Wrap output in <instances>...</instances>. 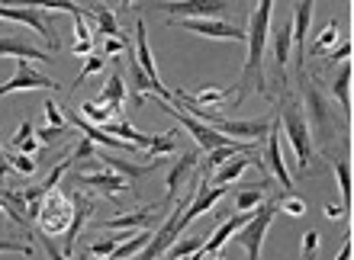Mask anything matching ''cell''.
<instances>
[{
  "label": "cell",
  "instance_id": "6da1fadb",
  "mask_svg": "<svg viewBox=\"0 0 354 260\" xmlns=\"http://www.w3.org/2000/svg\"><path fill=\"white\" fill-rule=\"evenodd\" d=\"M270 13L274 3L264 0L258 3L252 13V26H248V58L242 68V81L235 87V106L248 97V93H268V81H264V48H268V26H270Z\"/></svg>",
  "mask_w": 354,
  "mask_h": 260
},
{
  "label": "cell",
  "instance_id": "7a4b0ae2",
  "mask_svg": "<svg viewBox=\"0 0 354 260\" xmlns=\"http://www.w3.org/2000/svg\"><path fill=\"white\" fill-rule=\"evenodd\" d=\"M280 212V199H268L261 209H254V219L245 225L242 232L235 234L232 241L239 244L245 251V260H261V244H264V234H268L274 215Z\"/></svg>",
  "mask_w": 354,
  "mask_h": 260
},
{
  "label": "cell",
  "instance_id": "3957f363",
  "mask_svg": "<svg viewBox=\"0 0 354 260\" xmlns=\"http://www.w3.org/2000/svg\"><path fill=\"white\" fill-rule=\"evenodd\" d=\"M280 126L287 129V139L293 145V151H297L299 170H309V164H313V135H309V122L303 116V110H299V103L287 100L283 116H280Z\"/></svg>",
  "mask_w": 354,
  "mask_h": 260
},
{
  "label": "cell",
  "instance_id": "277c9868",
  "mask_svg": "<svg viewBox=\"0 0 354 260\" xmlns=\"http://www.w3.org/2000/svg\"><path fill=\"white\" fill-rule=\"evenodd\" d=\"M71 219H75V203L71 196H65L62 190H52V193L42 199V209H39V232L42 234H62L71 228Z\"/></svg>",
  "mask_w": 354,
  "mask_h": 260
},
{
  "label": "cell",
  "instance_id": "5b68a950",
  "mask_svg": "<svg viewBox=\"0 0 354 260\" xmlns=\"http://www.w3.org/2000/svg\"><path fill=\"white\" fill-rule=\"evenodd\" d=\"M161 103V110L165 112H171L180 126H184L190 135H194V141L200 145V148L209 154V151H216V148H225V145H232V139L229 135H223V132H216L213 126H206V122H200V119H194L190 112H184L180 106H174V103H165V100H158Z\"/></svg>",
  "mask_w": 354,
  "mask_h": 260
},
{
  "label": "cell",
  "instance_id": "8992f818",
  "mask_svg": "<svg viewBox=\"0 0 354 260\" xmlns=\"http://www.w3.org/2000/svg\"><path fill=\"white\" fill-rule=\"evenodd\" d=\"M0 19H10V23H23V26L36 29L39 36L48 42V48H52V52L62 46V39H58L55 26L48 23V17H46V10H42V7H3V3H0Z\"/></svg>",
  "mask_w": 354,
  "mask_h": 260
},
{
  "label": "cell",
  "instance_id": "52a82bcc",
  "mask_svg": "<svg viewBox=\"0 0 354 260\" xmlns=\"http://www.w3.org/2000/svg\"><path fill=\"white\" fill-rule=\"evenodd\" d=\"M174 26L196 32L206 39H225V42H248V32L242 26H232L225 19H174Z\"/></svg>",
  "mask_w": 354,
  "mask_h": 260
},
{
  "label": "cell",
  "instance_id": "ba28073f",
  "mask_svg": "<svg viewBox=\"0 0 354 260\" xmlns=\"http://www.w3.org/2000/svg\"><path fill=\"white\" fill-rule=\"evenodd\" d=\"M17 90H58V84L52 81V77L39 74L29 61H17V74L10 77L7 84H0V97L17 93Z\"/></svg>",
  "mask_w": 354,
  "mask_h": 260
},
{
  "label": "cell",
  "instance_id": "9c48e42d",
  "mask_svg": "<svg viewBox=\"0 0 354 260\" xmlns=\"http://www.w3.org/2000/svg\"><path fill=\"white\" fill-rule=\"evenodd\" d=\"M264 168L277 177V183L283 186V193H293V180H290V170L283 164V154H280V122H274L268 132V148H264Z\"/></svg>",
  "mask_w": 354,
  "mask_h": 260
},
{
  "label": "cell",
  "instance_id": "30bf717a",
  "mask_svg": "<svg viewBox=\"0 0 354 260\" xmlns=\"http://www.w3.org/2000/svg\"><path fill=\"white\" fill-rule=\"evenodd\" d=\"M77 186H87V190H100V193L106 196H120L129 190V180L120 174H113V170H93V174H87V170H77L75 177H71Z\"/></svg>",
  "mask_w": 354,
  "mask_h": 260
},
{
  "label": "cell",
  "instance_id": "8fae6325",
  "mask_svg": "<svg viewBox=\"0 0 354 260\" xmlns=\"http://www.w3.org/2000/svg\"><path fill=\"white\" fill-rule=\"evenodd\" d=\"M158 10L171 13L177 19H213L216 13H225L229 3L219 0H190V3H158Z\"/></svg>",
  "mask_w": 354,
  "mask_h": 260
},
{
  "label": "cell",
  "instance_id": "7c38bea8",
  "mask_svg": "<svg viewBox=\"0 0 354 260\" xmlns=\"http://www.w3.org/2000/svg\"><path fill=\"white\" fill-rule=\"evenodd\" d=\"M165 212V203L161 206H142L139 212H126L116 215V219H103L100 228H116V232H126V228H149L151 222H158V215Z\"/></svg>",
  "mask_w": 354,
  "mask_h": 260
},
{
  "label": "cell",
  "instance_id": "4fadbf2b",
  "mask_svg": "<svg viewBox=\"0 0 354 260\" xmlns=\"http://www.w3.org/2000/svg\"><path fill=\"white\" fill-rule=\"evenodd\" d=\"M254 148H258V141H232V145H225V148L209 151L203 161V168H200V174H203V180H209L223 164H229V161L239 158V154H252Z\"/></svg>",
  "mask_w": 354,
  "mask_h": 260
},
{
  "label": "cell",
  "instance_id": "5bb4252c",
  "mask_svg": "<svg viewBox=\"0 0 354 260\" xmlns=\"http://www.w3.org/2000/svg\"><path fill=\"white\" fill-rule=\"evenodd\" d=\"M71 203H75V219H71V228L65 232V248H62V254H65V257H71V254H75L77 234H81L84 222L93 215V199H87L84 193H71Z\"/></svg>",
  "mask_w": 354,
  "mask_h": 260
},
{
  "label": "cell",
  "instance_id": "9a60e30c",
  "mask_svg": "<svg viewBox=\"0 0 354 260\" xmlns=\"http://www.w3.org/2000/svg\"><path fill=\"white\" fill-rule=\"evenodd\" d=\"M0 58H17V61H48V52L29 46L26 39L0 36Z\"/></svg>",
  "mask_w": 354,
  "mask_h": 260
},
{
  "label": "cell",
  "instance_id": "2e32d148",
  "mask_svg": "<svg viewBox=\"0 0 354 260\" xmlns=\"http://www.w3.org/2000/svg\"><path fill=\"white\" fill-rule=\"evenodd\" d=\"M100 164H103V168H110L113 174L126 177V180H142V177L155 174V170L161 168V158H155V161H151V164H129V161L113 158V154H100Z\"/></svg>",
  "mask_w": 354,
  "mask_h": 260
},
{
  "label": "cell",
  "instance_id": "e0dca14e",
  "mask_svg": "<svg viewBox=\"0 0 354 260\" xmlns=\"http://www.w3.org/2000/svg\"><path fill=\"white\" fill-rule=\"evenodd\" d=\"M313 3H297L293 7V42H297V65H299V71H303V61H306V29H309V19H313Z\"/></svg>",
  "mask_w": 354,
  "mask_h": 260
},
{
  "label": "cell",
  "instance_id": "ac0fdd59",
  "mask_svg": "<svg viewBox=\"0 0 354 260\" xmlns=\"http://www.w3.org/2000/svg\"><path fill=\"white\" fill-rule=\"evenodd\" d=\"M196 164H200V154H196V151H184V154H180V161H177L168 174V196H165V206H171L177 199V190H180V183H184L187 174H190Z\"/></svg>",
  "mask_w": 354,
  "mask_h": 260
},
{
  "label": "cell",
  "instance_id": "d6986e66",
  "mask_svg": "<svg viewBox=\"0 0 354 260\" xmlns=\"http://www.w3.org/2000/svg\"><path fill=\"white\" fill-rule=\"evenodd\" d=\"M252 164H258L261 170H268V168H264V161H261V158H245V154H239V158H232L229 164H223V168L216 170L209 183H213V186H229L232 180H239V177L245 174V168H252Z\"/></svg>",
  "mask_w": 354,
  "mask_h": 260
},
{
  "label": "cell",
  "instance_id": "ffe728a7",
  "mask_svg": "<svg viewBox=\"0 0 354 260\" xmlns=\"http://www.w3.org/2000/svg\"><path fill=\"white\" fill-rule=\"evenodd\" d=\"M84 17H91L93 23H97L100 39H126L122 36V29L116 26V17H113L110 7H103V3H91V7L84 10Z\"/></svg>",
  "mask_w": 354,
  "mask_h": 260
},
{
  "label": "cell",
  "instance_id": "44dd1931",
  "mask_svg": "<svg viewBox=\"0 0 354 260\" xmlns=\"http://www.w3.org/2000/svg\"><path fill=\"white\" fill-rule=\"evenodd\" d=\"M97 103H106V106H113V110L120 112V119H122V106H126V81H122V71H113L110 81H106V87H100V97H97Z\"/></svg>",
  "mask_w": 354,
  "mask_h": 260
},
{
  "label": "cell",
  "instance_id": "7402d4cb",
  "mask_svg": "<svg viewBox=\"0 0 354 260\" xmlns=\"http://www.w3.org/2000/svg\"><path fill=\"white\" fill-rule=\"evenodd\" d=\"M136 58H139L142 71L158 81V68H155V58H151V48H149V36H145V23H136ZM161 84V81H158Z\"/></svg>",
  "mask_w": 354,
  "mask_h": 260
},
{
  "label": "cell",
  "instance_id": "603a6c76",
  "mask_svg": "<svg viewBox=\"0 0 354 260\" xmlns=\"http://www.w3.org/2000/svg\"><path fill=\"white\" fill-rule=\"evenodd\" d=\"M290 42H293V23H283V26L274 32V61H277V71L283 77L290 61Z\"/></svg>",
  "mask_w": 354,
  "mask_h": 260
},
{
  "label": "cell",
  "instance_id": "cb8c5ba5",
  "mask_svg": "<svg viewBox=\"0 0 354 260\" xmlns=\"http://www.w3.org/2000/svg\"><path fill=\"white\" fill-rule=\"evenodd\" d=\"M10 148L19 151V154H36V151H39L36 126H32L29 119L19 122V129H17V135H13V141H10Z\"/></svg>",
  "mask_w": 354,
  "mask_h": 260
},
{
  "label": "cell",
  "instance_id": "d4e9b609",
  "mask_svg": "<svg viewBox=\"0 0 354 260\" xmlns=\"http://www.w3.org/2000/svg\"><path fill=\"white\" fill-rule=\"evenodd\" d=\"M264 190H268V180L258 186H248V190H239L235 193V209L239 212H254V209H261L268 199H264Z\"/></svg>",
  "mask_w": 354,
  "mask_h": 260
},
{
  "label": "cell",
  "instance_id": "484cf974",
  "mask_svg": "<svg viewBox=\"0 0 354 260\" xmlns=\"http://www.w3.org/2000/svg\"><path fill=\"white\" fill-rule=\"evenodd\" d=\"M81 116H84L87 122H93V126H106V122L120 119V112L113 110V106H106V103H97V100L81 103Z\"/></svg>",
  "mask_w": 354,
  "mask_h": 260
},
{
  "label": "cell",
  "instance_id": "4316f807",
  "mask_svg": "<svg viewBox=\"0 0 354 260\" xmlns=\"http://www.w3.org/2000/svg\"><path fill=\"white\" fill-rule=\"evenodd\" d=\"M126 238H129V232H116L113 238H106V241H93L91 248L84 251V257H103V260H110L113 254H116V248H120V244H126Z\"/></svg>",
  "mask_w": 354,
  "mask_h": 260
},
{
  "label": "cell",
  "instance_id": "83f0119b",
  "mask_svg": "<svg viewBox=\"0 0 354 260\" xmlns=\"http://www.w3.org/2000/svg\"><path fill=\"white\" fill-rule=\"evenodd\" d=\"M335 177H338V190H342V206H351V168L348 161H335Z\"/></svg>",
  "mask_w": 354,
  "mask_h": 260
},
{
  "label": "cell",
  "instance_id": "f1b7e54d",
  "mask_svg": "<svg viewBox=\"0 0 354 260\" xmlns=\"http://www.w3.org/2000/svg\"><path fill=\"white\" fill-rule=\"evenodd\" d=\"M203 244H206L203 238H184L180 244H174V248H171L168 257L171 260H187L190 254H200V251H203Z\"/></svg>",
  "mask_w": 354,
  "mask_h": 260
},
{
  "label": "cell",
  "instance_id": "f546056e",
  "mask_svg": "<svg viewBox=\"0 0 354 260\" xmlns=\"http://www.w3.org/2000/svg\"><path fill=\"white\" fill-rule=\"evenodd\" d=\"M145 154H151V158H161V154H177V132L155 135V145H151Z\"/></svg>",
  "mask_w": 354,
  "mask_h": 260
},
{
  "label": "cell",
  "instance_id": "4dcf8cb0",
  "mask_svg": "<svg viewBox=\"0 0 354 260\" xmlns=\"http://www.w3.org/2000/svg\"><path fill=\"white\" fill-rule=\"evenodd\" d=\"M103 65H106V58L103 55H97V52H93V55H87V61H84V68H81V71H77V77H75V90L81 84H84L87 77L91 74H97V71H103Z\"/></svg>",
  "mask_w": 354,
  "mask_h": 260
},
{
  "label": "cell",
  "instance_id": "1f68e13d",
  "mask_svg": "<svg viewBox=\"0 0 354 260\" xmlns=\"http://www.w3.org/2000/svg\"><path fill=\"white\" fill-rule=\"evenodd\" d=\"M7 161H10V170H17V174H23V177H32V174H36V161L29 158V154H19V151H10V154H7Z\"/></svg>",
  "mask_w": 354,
  "mask_h": 260
},
{
  "label": "cell",
  "instance_id": "d6a6232c",
  "mask_svg": "<svg viewBox=\"0 0 354 260\" xmlns=\"http://www.w3.org/2000/svg\"><path fill=\"white\" fill-rule=\"evenodd\" d=\"M129 39H103L100 42V52L97 55H103V58H110V55H126L129 52Z\"/></svg>",
  "mask_w": 354,
  "mask_h": 260
},
{
  "label": "cell",
  "instance_id": "836d02e7",
  "mask_svg": "<svg viewBox=\"0 0 354 260\" xmlns=\"http://www.w3.org/2000/svg\"><path fill=\"white\" fill-rule=\"evenodd\" d=\"M335 39H338V26L335 23H328L326 32L316 39V46H313V55H322V52H328V48L335 46Z\"/></svg>",
  "mask_w": 354,
  "mask_h": 260
},
{
  "label": "cell",
  "instance_id": "e575fe53",
  "mask_svg": "<svg viewBox=\"0 0 354 260\" xmlns=\"http://www.w3.org/2000/svg\"><path fill=\"white\" fill-rule=\"evenodd\" d=\"M46 119L52 129H68V116L62 110H58L55 100H46Z\"/></svg>",
  "mask_w": 354,
  "mask_h": 260
},
{
  "label": "cell",
  "instance_id": "d590c367",
  "mask_svg": "<svg viewBox=\"0 0 354 260\" xmlns=\"http://www.w3.org/2000/svg\"><path fill=\"white\" fill-rule=\"evenodd\" d=\"M3 251H13V254H23V257H32V244L29 241H10V238H0V254Z\"/></svg>",
  "mask_w": 354,
  "mask_h": 260
},
{
  "label": "cell",
  "instance_id": "8d00e7d4",
  "mask_svg": "<svg viewBox=\"0 0 354 260\" xmlns=\"http://www.w3.org/2000/svg\"><path fill=\"white\" fill-rule=\"evenodd\" d=\"M348 81H351V68H345L342 74H338V81H335V97H338V103L348 110Z\"/></svg>",
  "mask_w": 354,
  "mask_h": 260
},
{
  "label": "cell",
  "instance_id": "74e56055",
  "mask_svg": "<svg viewBox=\"0 0 354 260\" xmlns=\"http://www.w3.org/2000/svg\"><path fill=\"white\" fill-rule=\"evenodd\" d=\"M68 135V129H36V139H39V145H52V141H62Z\"/></svg>",
  "mask_w": 354,
  "mask_h": 260
},
{
  "label": "cell",
  "instance_id": "f35d334b",
  "mask_svg": "<svg viewBox=\"0 0 354 260\" xmlns=\"http://www.w3.org/2000/svg\"><path fill=\"white\" fill-rule=\"evenodd\" d=\"M316 248H319V232H306L303 234V260H316Z\"/></svg>",
  "mask_w": 354,
  "mask_h": 260
},
{
  "label": "cell",
  "instance_id": "ab89813d",
  "mask_svg": "<svg viewBox=\"0 0 354 260\" xmlns=\"http://www.w3.org/2000/svg\"><path fill=\"white\" fill-rule=\"evenodd\" d=\"M39 244H42V251H46V257H48V260H71V257H65V254L58 251L55 244H52V238H48V234L39 232Z\"/></svg>",
  "mask_w": 354,
  "mask_h": 260
},
{
  "label": "cell",
  "instance_id": "60d3db41",
  "mask_svg": "<svg viewBox=\"0 0 354 260\" xmlns=\"http://www.w3.org/2000/svg\"><path fill=\"white\" fill-rule=\"evenodd\" d=\"M87 158H93V141L91 139H81V145L71 151V161H75V164H81V161H87Z\"/></svg>",
  "mask_w": 354,
  "mask_h": 260
},
{
  "label": "cell",
  "instance_id": "b9f144b4",
  "mask_svg": "<svg viewBox=\"0 0 354 260\" xmlns=\"http://www.w3.org/2000/svg\"><path fill=\"white\" fill-rule=\"evenodd\" d=\"M280 209L290 215H303L306 212V203L303 199H297V196H287V199H280Z\"/></svg>",
  "mask_w": 354,
  "mask_h": 260
},
{
  "label": "cell",
  "instance_id": "7bdbcfd3",
  "mask_svg": "<svg viewBox=\"0 0 354 260\" xmlns=\"http://www.w3.org/2000/svg\"><path fill=\"white\" fill-rule=\"evenodd\" d=\"M7 174H10V161H7V154H3V148H0V183L7 180Z\"/></svg>",
  "mask_w": 354,
  "mask_h": 260
},
{
  "label": "cell",
  "instance_id": "ee69618b",
  "mask_svg": "<svg viewBox=\"0 0 354 260\" xmlns=\"http://www.w3.org/2000/svg\"><path fill=\"white\" fill-rule=\"evenodd\" d=\"M345 212H348L345 206H326V215H328V219H342Z\"/></svg>",
  "mask_w": 354,
  "mask_h": 260
},
{
  "label": "cell",
  "instance_id": "f6af8a7d",
  "mask_svg": "<svg viewBox=\"0 0 354 260\" xmlns=\"http://www.w3.org/2000/svg\"><path fill=\"white\" fill-rule=\"evenodd\" d=\"M335 260H351V238H345V244H342V251H338Z\"/></svg>",
  "mask_w": 354,
  "mask_h": 260
},
{
  "label": "cell",
  "instance_id": "bcb514c9",
  "mask_svg": "<svg viewBox=\"0 0 354 260\" xmlns=\"http://www.w3.org/2000/svg\"><path fill=\"white\" fill-rule=\"evenodd\" d=\"M7 209H10V206H7V203H3V199H0V212H7Z\"/></svg>",
  "mask_w": 354,
  "mask_h": 260
},
{
  "label": "cell",
  "instance_id": "7dc6e473",
  "mask_svg": "<svg viewBox=\"0 0 354 260\" xmlns=\"http://www.w3.org/2000/svg\"><path fill=\"white\" fill-rule=\"evenodd\" d=\"M213 260H223V257H213Z\"/></svg>",
  "mask_w": 354,
  "mask_h": 260
}]
</instances>
